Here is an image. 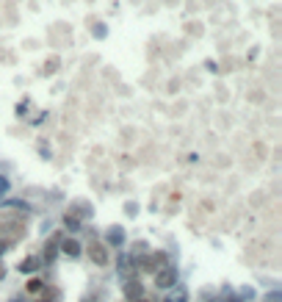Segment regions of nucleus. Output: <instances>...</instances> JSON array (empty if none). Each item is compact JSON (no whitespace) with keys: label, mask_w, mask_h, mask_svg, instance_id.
I'll list each match as a JSON object with an SVG mask.
<instances>
[{"label":"nucleus","mask_w":282,"mask_h":302,"mask_svg":"<svg viewBox=\"0 0 282 302\" xmlns=\"http://www.w3.org/2000/svg\"><path fill=\"white\" fill-rule=\"evenodd\" d=\"M174 280H177V272H174L172 266H163V269L155 275V286L158 288H172Z\"/></svg>","instance_id":"nucleus-1"},{"label":"nucleus","mask_w":282,"mask_h":302,"mask_svg":"<svg viewBox=\"0 0 282 302\" xmlns=\"http://www.w3.org/2000/svg\"><path fill=\"white\" fill-rule=\"evenodd\" d=\"M86 302H91V299H86Z\"/></svg>","instance_id":"nucleus-13"},{"label":"nucleus","mask_w":282,"mask_h":302,"mask_svg":"<svg viewBox=\"0 0 282 302\" xmlns=\"http://www.w3.org/2000/svg\"><path fill=\"white\" fill-rule=\"evenodd\" d=\"M39 302H56V291H47V294H44V297L39 299Z\"/></svg>","instance_id":"nucleus-8"},{"label":"nucleus","mask_w":282,"mask_h":302,"mask_svg":"<svg viewBox=\"0 0 282 302\" xmlns=\"http://www.w3.org/2000/svg\"><path fill=\"white\" fill-rule=\"evenodd\" d=\"M36 266H39V258H25V260L20 263V272H33Z\"/></svg>","instance_id":"nucleus-6"},{"label":"nucleus","mask_w":282,"mask_h":302,"mask_svg":"<svg viewBox=\"0 0 282 302\" xmlns=\"http://www.w3.org/2000/svg\"><path fill=\"white\" fill-rule=\"evenodd\" d=\"M0 233H6V236H14V239H20L25 230H22V224H17V222H0Z\"/></svg>","instance_id":"nucleus-3"},{"label":"nucleus","mask_w":282,"mask_h":302,"mask_svg":"<svg viewBox=\"0 0 282 302\" xmlns=\"http://www.w3.org/2000/svg\"><path fill=\"white\" fill-rule=\"evenodd\" d=\"M141 294H144V288H141V283H136V280L125 283V297H130V299H141Z\"/></svg>","instance_id":"nucleus-4"},{"label":"nucleus","mask_w":282,"mask_h":302,"mask_svg":"<svg viewBox=\"0 0 282 302\" xmlns=\"http://www.w3.org/2000/svg\"><path fill=\"white\" fill-rule=\"evenodd\" d=\"M67 224H69L72 230H78V219H75V216H67Z\"/></svg>","instance_id":"nucleus-9"},{"label":"nucleus","mask_w":282,"mask_h":302,"mask_svg":"<svg viewBox=\"0 0 282 302\" xmlns=\"http://www.w3.org/2000/svg\"><path fill=\"white\" fill-rule=\"evenodd\" d=\"M266 302H279V294H277V291H271V294L266 297Z\"/></svg>","instance_id":"nucleus-10"},{"label":"nucleus","mask_w":282,"mask_h":302,"mask_svg":"<svg viewBox=\"0 0 282 302\" xmlns=\"http://www.w3.org/2000/svg\"><path fill=\"white\" fill-rule=\"evenodd\" d=\"M3 252H6V241H0V255H3Z\"/></svg>","instance_id":"nucleus-11"},{"label":"nucleus","mask_w":282,"mask_h":302,"mask_svg":"<svg viewBox=\"0 0 282 302\" xmlns=\"http://www.w3.org/2000/svg\"><path fill=\"white\" fill-rule=\"evenodd\" d=\"M86 252H89V258H91L97 266H105V263H108V250H105L103 244H97V241H94V244H89V250H86Z\"/></svg>","instance_id":"nucleus-2"},{"label":"nucleus","mask_w":282,"mask_h":302,"mask_svg":"<svg viewBox=\"0 0 282 302\" xmlns=\"http://www.w3.org/2000/svg\"><path fill=\"white\" fill-rule=\"evenodd\" d=\"M64 252H67V255H78V252H80V244H78V241H75V239H67V241H64Z\"/></svg>","instance_id":"nucleus-5"},{"label":"nucleus","mask_w":282,"mask_h":302,"mask_svg":"<svg viewBox=\"0 0 282 302\" xmlns=\"http://www.w3.org/2000/svg\"><path fill=\"white\" fill-rule=\"evenodd\" d=\"M42 288H44V283H42V280H31V283H28V291H31V294L42 291Z\"/></svg>","instance_id":"nucleus-7"},{"label":"nucleus","mask_w":282,"mask_h":302,"mask_svg":"<svg viewBox=\"0 0 282 302\" xmlns=\"http://www.w3.org/2000/svg\"><path fill=\"white\" fill-rule=\"evenodd\" d=\"M177 302H185V297H177Z\"/></svg>","instance_id":"nucleus-12"}]
</instances>
